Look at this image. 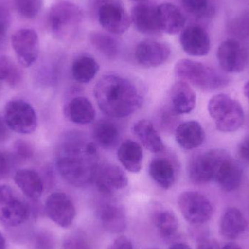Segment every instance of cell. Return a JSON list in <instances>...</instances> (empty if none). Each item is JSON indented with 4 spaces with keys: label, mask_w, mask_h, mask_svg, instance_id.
Returning <instances> with one entry per match:
<instances>
[{
    "label": "cell",
    "mask_w": 249,
    "mask_h": 249,
    "mask_svg": "<svg viewBox=\"0 0 249 249\" xmlns=\"http://www.w3.org/2000/svg\"><path fill=\"white\" fill-rule=\"evenodd\" d=\"M108 249H134L131 241L125 236H120L114 241Z\"/></svg>",
    "instance_id": "cell-41"
},
{
    "label": "cell",
    "mask_w": 249,
    "mask_h": 249,
    "mask_svg": "<svg viewBox=\"0 0 249 249\" xmlns=\"http://www.w3.org/2000/svg\"><path fill=\"white\" fill-rule=\"evenodd\" d=\"M90 41L99 53L109 59H115L119 55V43L115 38L107 34L92 32L90 35Z\"/></svg>",
    "instance_id": "cell-32"
},
{
    "label": "cell",
    "mask_w": 249,
    "mask_h": 249,
    "mask_svg": "<svg viewBox=\"0 0 249 249\" xmlns=\"http://www.w3.org/2000/svg\"><path fill=\"white\" fill-rule=\"evenodd\" d=\"M98 20L109 33L121 35L128 30L131 18L118 0H104L98 8Z\"/></svg>",
    "instance_id": "cell-10"
},
{
    "label": "cell",
    "mask_w": 249,
    "mask_h": 249,
    "mask_svg": "<svg viewBox=\"0 0 249 249\" xmlns=\"http://www.w3.org/2000/svg\"><path fill=\"white\" fill-rule=\"evenodd\" d=\"M184 10L197 18L207 17L213 12L209 0H181Z\"/></svg>",
    "instance_id": "cell-34"
},
{
    "label": "cell",
    "mask_w": 249,
    "mask_h": 249,
    "mask_svg": "<svg viewBox=\"0 0 249 249\" xmlns=\"http://www.w3.org/2000/svg\"></svg>",
    "instance_id": "cell-51"
},
{
    "label": "cell",
    "mask_w": 249,
    "mask_h": 249,
    "mask_svg": "<svg viewBox=\"0 0 249 249\" xmlns=\"http://www.w3.org/2000/svg\"><path fill=\"white\" fill-rule=\"evenodd\" d=\"M0 249H6V240L0 231Z\"/></svg>",
    "instance_id": "cell-48"
},
{
    "label": "cell",
    "mask_w": 249,
    "mask_h": 249,
    "mask_svg": "<svg viewBox=\"0 0 249 249\" xmlns=\"http://www.w3.org/2000/svg\"><path fill=\"white\" fill-rule=\"evenodd\" d=\"M15 154L20 159H29L33 155V149L27 142L19 140L15 143Z\"/></svg>",
    "instance_id": "cell-40"
},
{
    "label": "cell",
    "mask_w": 249,
    "mask_h": 249,
    "mask_svg": "<svg viewBox=\"0 0 249 249\" xmlns=\"http://www.w3.org/2000/svg\"><path fill=\"white\" fill-rule=\"evenodd\" d=\"M171 53V48L166 44L146 39L137 45L135 57L139 64L150 68L159 67L166 62Z\"/></svg>",
    "instance_id": "cell-15"
},
{
    "label": "cell",
    "mask_w": 249,
    "mask_h": 249,
    "mask_svg": "<svg viewBox=\"0 0 249 249\" xmlns=\"http://www.w3.org/2000/svg\"><path fill=\"white\" fill-rule=\"evenodd\" d=\"M99 70L97 61L89 55H82L74 60L71 67V73L76 81L88 83L91 81Z\"/></svg>",
    "instance_id": "cell-30"
},
{
    "label": "cell",
    "mask_w": 249,
    "mask_h": 249,
    "mask_svg": "<svg viewBox=\"0 0 249 249\" xmlns=\"http://www.w3.org/2000/svg\"><path fill=\"white\" fill-rule=\"evenodd\" d=\"M248 224L244 214L236 208H228L221 218L219 232L228 239L238 238L247 231Z\"/></svg>",
    "instance_id": "cell-23"
},
{
    "label": "cell",
    "mask_w": 249,
    "mask_h": 249,
    "mask_svg": "<svg viewBox=\"0 0 249 249\" xmlns=\"http://www.w3.org/2000/svg\"><path fill=\"white\" fill-rule=\"evenodd\" d=\"M23 73L20 67L10 57L0 56V81L10 87H16L21 83Z\"/></svg>",
    "instance_id": "cell-33"
},
{
    "label": "cell",
    "mask_w": 249,
    "mask_h": 249,
    "mask_svg": "<svg viewBox=\"0 0 249 249\" xmlns=\"http://www.w3.org/2000/svg\"><path fill=\"white\" fill-rule=\"evenodd\" d=\"M99 192L112 195L124 190L128 184V178L122 168L112 164L98 165L94 180Z\"/></svg>",
    "instance_id": "cell-14"
},
{
    "label": "cell",
    "mask_w": 249,
    "mask_h": 249,
    "mask_svg": "<svg viewBox=\"0 0 249 249\" xmlns=\"http://www.w3.org/2000/svg\"><path fill=\"white\" fill-rule=\"evenodd\" d=\"M78 136H67L60 146L56 166L60 175L74 187L89 185L94 180L98 164L95 143L85 142Z\"/></svg>",
    "instance_id": "cell-1"
},
{
    "label": "cell",
    "mask_w": 249,
    "mask_h": 249,
    "mask_svg": "<svg viewBox=\"0 0 249 249\" xmlns=\"http://www.w3.org/2000/svg\"><path fill=\"white\" fill-rule=\"evenodd\" d=\"M238 153L244 161L249 163V136L240 145Z\"/></svg>",
    "instance_id": "cell-44"
},
{
    "label": "cell",
    "mask_w": 249,
    "mask_h": 249,
    "mask_svg": "<svg viewBox=\"0 0 249 249\" xmlns=\"http://www.w3.org/2000/svg\"><path fill=\"white\" fill-rule=\"evenodd\" d=\"M151 178L164 190L172 187L176 181V169L171 161L163 157L152 160L149 165Z\"/></svg>",
    "instance_id": "cell-27"
},
{
    "label": "cell",
    "mask_w": 249,
    "mask_h": 249,
    "mask_svg": "<svg viewBox=\"0 0 249 249\" xmlns=\"http://www.w3.org/2000/svg\"><path fill=\"white\" fill-rule=\"evenodd\" d=\"M98 218L104 229L110 233H121L127 227L125 212L119 205L105 203L99 206Z\"/></svg>",
    "instance_id": "cell-19"
},
{
    "label": "cell",
    "mask_w": 249,
    "mask_h": 249,
    "mask_svg": "<svg viewBox=\"0 0 249 249\" xmlns=\"http://www.w3.org/2000/svg\"><path fill=\"white\" fill-rule=\"evenodd\" d=\"M14 181L23 194L33 201L40 198L44 183L40 176L33 170L20 169L15 174Z\"/></svg>",
    "instance_id": "cell-25"
},
{
    "label": "cell",
    "mask_w": 249,
    "mask_h": 249,
    "mask_svg": "<svg viewBox=\"0 0 249 249\" xmlns=\"http://www.w3.org/2000/svg\"><path fill=\"white\" fill-rule=\"evenodd\" d=\"M64 113L69 121L79 124H91L96 118V111L91 102L82 96L70 100L66 105Z\"/></svg>",
    "instance_id": "cell-24"
},
{
    "label": "cell",
    "mask_w": 249,
    "mask_h": 249,
    "mask_svg": "<svg viewBox=\"0 0 249 249\" xmlns=\"http://www.w3.org/2000/svg\"><path fill=\"white\" fill-rule=\"evenodd\" d=\"M197 249H221L217 241L210 238H203L199 240Z\"/></svg>",
    "instance_id": "cell-43"
},
{
    "label": "cell",
    "mask_w": 249,
    "mask_h": 249,
    "mask_svg": "<svg viewBox=\"0 0 249 249\" xmlns=\"http://www.w3.org/2000/svg\"><path fill=\"white\" fill-rule=\"evenodd\" d=\"M169 249H192L186 244L183 243H177V244H173L171 246Z\"/></svg>",
    "instance_id": "cell-46"
},
{
    "label": "cell",
    "mask_w": 249,
    "mask_h": 249,
    "mask_svg": "<svg viewBox=\"0 0 249 249\" xmlns=\"http://www.w3.org/2000/svg\"><path fill=\"white\" fill-rule=\"evenodd\" d=\"M228 155L225 151L212 149L194 157L188 166L189 177L192 182L204 184L214 180L219 164Z\"/></svg>",
    "instance_id": "cell-9"
},
{
    "label": "cell",
    "mask_w": 249,
    "mask_h": 249,
    "mask_svg": "<svg viewBox=\"0 0 249 249\" xmlns=\"http://www.w3.org/2000/svg\"><path fill=\"white\" fill-rule=\"evenodd\" d=\"M178 205L184 219L193 225H201L212 218L213 206L206 196L197 191H186L178 198Z\"/></svg>",
    "instance_id": "cell-8"
},
{
    "label": "cell",
    "mask_w": 249,
    "mask_h": 249,
    "mask_svg": "<svg viewBox=\"0 0 249 249\" xmlns=\"http://www.w3.org/2000/svg\"><path fill=\"white\" fill-rule=\"evenodd\" d=\"M35 246L36 249H54L55 246V238L47 231L39 232L35 239Z\"/></svg>",
    "instance_id": "cell-39"
},
{
    "label": "cell",
    "mask_w": 249,
    "mask_h": 249,
    "mask_svg": "<svg viewBox=\"0 0 249 249\" xmlns=\"http://www.w3.org/2000/svg\"><path fill=\"white\" fill-rule=\"evenodd\" d=\"M10 130V129L6 124L4 117L0 115V142H5L8 139Z\"/></svg>",
    "instance_id": "cell-45"
},
{
    "label": "cell",
    "mask_w": 249,
    "mask_h": 249,
    "mask_svg": "<svg viewBox=\"0 0 249 249\" xmlns=\"http://www.w3.org/2000/svg\"><path fill=\"white\" fill-rule=\"evenodd\" d=\"M94 96L100 110L114 118L130 116L143 102L136 85L128 79L115 74L103 76L97 82Z\"/></svg>",
    "instance_id": "cell-2"
},
{
    "label": "cell",
    "mask_w": 249,
    "mask_h": 249,
    "mask_svg": "<svg viewBox=\"0 0 249 249\" xmlns=\"http://www.w3.org/2000/svg\"><path fill=\"white\" fill-rule=\"evenodd\" d=\"M118 158L121 163L129 172H140L143 162L142 146L134 141L126 140L121 143L118 151Z\"/></svg>",
    "instance_id": "cell-28"
},
{
    "label": "cell",
    "mask_w": 249,
    "mask_h": 249,
    "mask_svg": "<svg viewBox=\"0 0 249 249\" xmlns=\"http://www.w3.org/2000/svg\"><path fill=\"white\" fill-rule=\"evenodd\" d=\"M244 94H245L246 97L247 98L249 102V80L246 83L245 86L244 88Z\"/></svg>",
    "instance_id": "cell-49"
},
{
    "label": "cell",
    "mask_w": 249,
    "mask_h": 249,
    "mask_svg": "<svg viewBox=\"0 0 249 249\" xmlns=\"http://www.w3.org/2000/svg\"><path fill=\"white\" fill-rule=\"evenodd\" d=\"M131 21L140 33L159 35L162 33L158 25L157 7L149 3H139L131 12Z\"/></svg>",
    "instance_id": "cell-17"
},
{
    "label": "cell",
    "mask_w": 249,
    "mask_h": 249,
    "mask_svg": "<svg viewBox=\"0 0 249 249\" xmlns=\"http://www.w3.org/2000/svg\"><path fill=\"white\" fill-rule=\"evenodd\" d=\"M10 163L5 154L0 151V179L5 177L10 171Z\"/></svg>",
    "instance_id": "cell-42"
},
{
    "label": "cell",
    "mask_w": 249,
    "mask_h": 249,
    "mask_svg": "<svg viewBox=\"0 0 249 249\" xmlns=\"http://www.w3.org/2000/svg\"><path fill=\"white\" fill-rule=\"evenodd\" d=\"M83 20V11L77 4L62 1L52 6L48 21L53 35L58 39H66L75 35Z\"/></svg>",
    "instance_id": "cell-5"
},
{
    "label": "cell",
    "mask_w": 249,
    "mask_h": 249,
    "mask_svg": "<svg viewBox=\"0 0 249 249\" xmlns=\"http://www.w3.org/2000/svg\"><path fill=\"white\" fill-rule=\"evenodd\" d=\"M4 118L9 128L20 134H30L37 127L36 112L28 102L10 101L4 107Z\"/></svg>",
    "instance_id": "cell-7"
},
{
    "label": "cell",
    "mask_w": 249,
    "mask_h": 249,
    "mask_svg": "<svg viewBox=\"0 0 249 249\" xmlns=\"http://www.w3.org/2000/svg\"><path fill=\"white\" fill-rule=\"evenodd\" d=\"M208 111L219 131H236L244 124L245 116L242 106L228 95L219 94L212 97L208 105Z\"/></svg>",
    "instance_id": "cell-4"
},
{
    "label": "cell",
    "mask_w": 249,
    "mask_h": 249,
    "mask_svg": "<svg viewBox=\"0 0 249 249\" xmlns=\"http://www.w3.org/2000/svg\"><path fill=\"white\" fill-rule=\"evenodd\" d=\"M93 136L96 143L105 149H112L120 141L118 127L110 121H101L93 127Z\"/></svg>",
    "instance_id": "cell-29"
},
{
    "label": "cell",
    "mask_w": 249,
    "mask_h": 249,
    "mask_svg": "<svg viewBox=\"0 0 249 249\" xmlns=\"http://www.w3.org/2000/svg\"><path fill=\"white\" fill-rule=\"evenodd\" d=\"M48 217L61 228L71 226L76 216V209L71 199L61 192L51 193L45 204Z\"/></svg>",
    "instance_id": "cell-12"
},
{
    "label": "cell",
    "mask_w": 249,
    "mask_h": 249,
    "mask_svg": "<svg viewBox=\"0 0 249 249\" xmlns=\"http://www.w3.org/2000/svg\"><path fill=\"white\" fill-rule=\"evenodd\" d=\"M133 131L143 146L152 153H159L165 149L163 142L155 128L148 120H140L135 123Z\"/></svg>",
    "instance_id": "cell-26"
},
{
    "label": "cell",
    "mask_w": 249,
    "mask_h": 249,
    "mask_svg": "<svg viewBox=\"0 0 249 249\" xmlns=\"http://www.w3.org/2000/svg\"><path fill=\"white\" fill-rule=\"evenodd\" d=\"M61 249H93L90 241L84 234L74 232L63 241Z\"/></svg>",
    "instance_id": "cell-36"
},
{
    "label": "cell",
    "mask_w": 249,
    "mask_h": 249,
    "mask_svg": "<svg viewBox=\"0 0 249 249\" xmlns=\"http://www.w3.org/2000/svg\"><path fill=\"white\" fill-rule=\"evenodd\" d=\"M169 96L171 107L177 115L190 113L196 107V93L186 82L179 80L174 83Z\"/></svg>",
    "instance_id": "cell-21"
},
{
    "label": "cell",
    "mask_w": 249,
    "mask_h": 249,
    "mask_svg": "<svg viewBox=\"0 0 249 249\" xmlns=\"http://www.w3.org/2000/svg\"><path fill=\"white\" fill-rule=\"evenodd\" d=\"M158 25L161 32L176 35L182 32L186 18L179 8L171 3H162L157 6Z\"/></svg>",
    "instance_id": "cell-18"
},
{
    "label": "cell",
    "mask_w": 249,
    "mask_h": 249,
    "mask_svg": "<svg viewBox=\"0 0 249 249\" xmlns=\"http://www.w3.org/2000/svg\"><path fill=\"white\" fill-rule=\"evenodd\" d=\"M153 222L162 238L171 239L177 234L178 221L176 215L168 209H159L154 212Z\"/></svg>",
    "instance_id": "cell-31"
},
{
    "label": "cell",
    "mask_w": 249,
    "mask_h": 249,
    "mask_svg": "<svg viewBox=\"0 0 249 249\" xmlns=\"http://www.w3.org/2000/svg\"><path fill=\"white\" fill-rule=\"evenodd\" d=\"M178 115L172 108H165L161 111L159 122L163 130H172L178 124Z\"/></svg>",
    "instance_id": "cell-37"
},
{
    "label": "cell",
    "mask_w": 249,
    "mask_h": 249,
    "mask_svg": "<svg viewBox=\"0 0 249 249\" xmlns=\"http://www.w3.org/2000/svg\"><path fill=\"white\" fill-rule=\"evenodd\" d=\"M180 43L184 52L192 56H205L211 49L210 36L199 26H190L183 29Z\"/></svg>",
    "instance_id": "cell-16"
},
{
    "label": "cell",
    "mask_w": 249,
    "mask_h": 249,
    "mask_svg": "<svg viewBox=\"0 0 249 249\" xmlns=\"http://www.w3.org/2000/svg\"><path fill=\"white\" fill-rule=\"evenodd\" d=\"M174 73L180 80L206 91L222 89L228 83L227 77L214 69L193 60L178 61Z\"/></svg>",
    "instance_id": "cell-3"
},
{
    "label": "cell",
    "mask_w": 249,
    "mask_h": 249,
    "mask_svg": "<svg viewBox=\"0 0 249 249\" xmlns=\"http://www.w3.org/2000/svg\"><path fill=\"white\" fill-rule=\"evenodd\" d=\"M12 47L22 67H30L36 62L39 52L38 34L32 29L16 31L11 37Z\"/></svg>",
    "instance_id": "cell-11"
},
{
    "label": "cell",
    "mask_w": 249,
    "mask_h": 249,
    "mask_svg": "<svg viewBox=\"0 0 249 249\" xmlns=\"http://www.w3.org/2000/svg\"><path fill=\"white\" fill-rule=\"evenodd\" d=\"M242 178L241 167L229 155H227L219 164L214 181L224 191L231 192L239 187Z\"/></svg>",
    "instance_id": "cell-20"
},
{
    "label": "cell",
    "mask_w": 249,
    "mask_h": 249,
    "mask_svg": "<svg viewBox=\"0 0 249 249\" xmlns=\"http://www.w3.org/2000/svg\"><path fill=\"white\" fill-rule=\"evenodd\" d=\"M221 249H244L242 247H240L238 244H234V243H229L226 245L224 246Z\"/></svg>",
    "instance_id": "cell-47"
},
{
    "label": "cell",
    "mask_w": 249,
    "mask_h": 249,
    "mask_svg": "<svg viewBox=\"0 0 249 249\" xmlns=\"http://www.w3.org/2000/svg\"><path fill=\"white\" fill-rule=\"evenodd\" d=\"M175 136L177 143L181 148L191 150L203 144L205 131L197 121H187L177 126Z\"/></svg>",
    "instance_id": "cell-22"
},
{
    "label": "cell",
    "mask_w": 249,
    "mask_h": 249,
    "mask_svg": "<svg viewBox=\"0 0 249 249\" xmlns=\"http://www.w3.org/2000/svg\"><path fill=\"white\" fill-rule=\"evenodd\" d=\"M131 1H136V2L138 3H142L145 2V1H146V0H131Z\"/></svg>",
    "instance_id": "cell-50"
},
{
    "label": "cell",
    "mask_w": 249,
    "mask_h": 249,
    "mask_svg": "<svg viewBox=\"0 0 249 249\" xmlns=\"http://www.w3.org/2000/svg\"><path fill=\"white\" fill-rule=\"evenodd\" d=\"M10 24V15L5 6L0 4V45L7 37Z\"/></svg>",
    "instance_id": "cell-38"
},
{
    "label": "cell",
    "mask_w": 249,
    "mask_h": 249,
    "mask_svg": "<svg viewBox=\"0 0 249 249\" xmlns=\"http://www.w3.org/2000/svg\"><path fill=\"white\" fill-rule=\"evenodd\" d=\"M216 56L219 65L226 72H241L247 65V51L235 39H227L221 43Z\"/></svg>",
    "instance_id": "cell-13"
},
{
    "label": "cell",
    "mask_w": 249,
    "mask_h": 249,
    "mask_svg": "<svg viewBox=\"0 0 249 249\" xmlns=\"http://www.w3.org/2000/svg\"><path fill=\"white\" fill-rule=\"evenodd\" d=\"M31 209L27 202L16 190L0 185V222L9 227H17L26 222Z\"/></svg>",
    "instance_id": "cell-6"
},
{
    "label": "cell",
    "mask_w": 249,
    "mask_h": 249,
    "mask_svg": "<svg viewBox=\"0 0 249 249\" xmlns=\"http://www.w3.org/2000/svg\"><path fill=\"white\" fill-rule=\"evenodd\" d=\"M14 4L18 13L28 19L36 17L42 7L41 0H14Z\"/></svg>",
    "instance_id": "cell-35"
}]
</instances>
